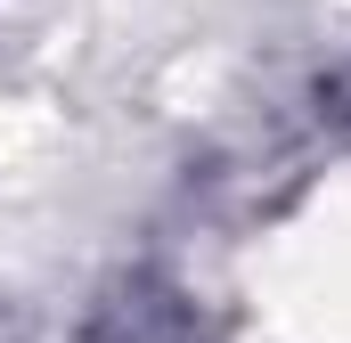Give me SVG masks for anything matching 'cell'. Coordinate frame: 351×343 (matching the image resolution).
<instances>
[{"instance_id":"1","label":"cell","mask_w":351,"mask_h":343,"mask_svg":"<svg viewBox=\"0 0 351 343\" xmlns=\"http://www.w3.org/2000/svg\"><path fill=\"white\" fill-rule=\"evenodd\" d=\"M82 343H188V319H180L172 294H156V286H123V294L90 319Z\"/></svg>"}]
</instances>
